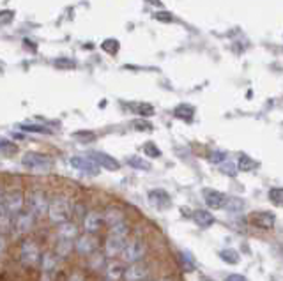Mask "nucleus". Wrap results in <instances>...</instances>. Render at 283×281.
Instances as JSON below:
<instances>
[{
    "mask_svg": "<svg viewBox=\"0 0 283 281\" xmlns=\"http://www.w3.org/2000/svg\"><path fill=\"white\" fill-rule=\"evenodd\" d=\"M46 214H48V218H50V221H53L57 224L66 223L71 216V203L67 202V198H64V196H57V198H53L50 203H48Z\"/></svg>",
    "mask_w": 283,
    "mask_h": 281,
    "instance_id": "1",
    "label": "nucleus"
},
{
    "mask_svg": "<svg viewBox=\"0 0 283 281\" xmlns=\"http://www.w3.org/2000/svg\"><path fill=\"white\" fill-rule=\"evenodd\" d=\"M22 164L27 170L34 172V174H46L53 166L51 159L45 154H39V152H27V154H23Z\"/></svg>",
    "mask_w": 283,
    "mask_h": 281,
    "instance_id": "2",
    "label": "nucleus"
},
{
    "mask_svg": "<svg viewBox=\"0 0 283 281\" xmlns=\"http://www.w3.org/2000/svg\"><path fill=\"white\" fill-rule=\"evenodd\" d=\"M121 255L126 264H138L143 256H145V244H143L140 239L129 240V242L124 244Z\"/></svg>",
    "mask_w": 283,
    "mask_h": 281,
    "instance_id": "3",
    "label": "nucleus"
},
{
    "mask_svg": "<svg viewBox=\"0 0 283 281\" xmlns=\"http://www.w3.org/2000/svg\"><path fill=\"white\" fill-rule=\"evenodd\" d=\"M27 207L32 216H45L48 212V198L43 191H32L27 196Z\"/></svg>",
    "mask_w": 283,
    "mask_h": 281,
    "instance_id": "4",
    "label": "nucleus"
},
{
    "mask_svg": "<svg viewBox=\"0 0 283 281\" xmlns=\"http://www.w3.org/2000/svg\"><path fill=\"white\" fill-rule=\"evenodd\" d=\"M2 202L9 214H20V211L23 209V203H25V196L20 190H11L4 195Z\"/></svg>",
    "mask_w": 283,
    "mask_h": 281,
    "instance_id": "5",
    "label": "nucleus"
},
{
    "mask_svg": "<svg viewBox=\"0 0 283 281\" xmlns=\"http://www.w3.org/2000/svg\"><path fill=\"white\" fill-rule=\"evenodd\" d=\"M69 164L74 170L82 172V174H89V175H98L99 174V166L94 163L92 158H83V156H73L69 159Z\"/></svg>",
    "mask_w": 283,
    "mask_h": 281,
    "instance_id": "6",
    "label": "nucleus"
},
{
    "mask_svg": "<svg viewBox=\"0 0 283 281\" xmlns=\"http://www.w3.org/2000/svg\"><path fill=\"white\" fill-rule=\"evenodd\" d=\"M20 256H22V262L25 266H35L39 260V248L34 240H25L22 244V250H20Z\"/></svg>",
    "mask_w": 283,
    "mask_h": 281,
    "instance_id": "7",
    "label": "nucleus"
},
{
    "mask_svg": "<svg viewBox=\"0 0 283 281\" xmlns=\"http://www.w3.org/2000/svg\"><path fill=\"white\" fill-rule=\"evenodd\" d=\"M34 227V216L30 214L29 211L23 212V214H16V219H14V232L18 235H23V234H29Z\"/></svg>",
    "mask_w": 283,
    "mask_h": 281,
    "instance_id": "8",
    "label": "nucleus"
},
{
    "mask_svg": "<svg viewBox=\"0 0 283 281\" xmlns=\"http://www.w3.org/2000/svg\"><path fill=\"white\" fill-rule=\"evenodd\" d=\"M250 221H252L257 228H262V230H271V228L274 227L276 218H274L273 212H255V214H252V218H250Z\"/></svg>",
    "mask_w": 283,
    "mask_h": 281,
    "instance_id": "9",
    "label": "nucleus"
},
{
    "mask_svg": "<svg viewBox=\"0 0 283 281\" xmlns=\"http://www.w3.org/2000/svg\"><path fill=\"white\" fill-rule=\"evenodd\" d=\"M204 202L205 205L213 211H218V209H223L227 202V196L220 191H214V190H205L204 191Z\"/></svg>",
    "mask_w": 283,
    "mask_h": 281,
    "instance_id": "10",
    "label": "nucleus"
},
{
    "mask_svg": "<svg viewBox=\"0 0 283 281\" xmlns=\"http://www.w3.org/2000/svg\"><path fill=\"white\" fill-rule=\"evenodd\" d=\"M147 274H149V271H147L145 266H142V264H129V267L124 271V278L126 281H143L147 278Z\"/></svg>",
    "mask_w": 283,
    "mask_h": 281,
    "instance_id": "11",
    "label": "nucleus"
},
{
    "mask_svg": "<svg viewBox=\"0 0 283 281\" xmlns=\"http://www.w3.org/2000/svg\"><path fill=\"white\" fill-rule=\"evenodd\" d=\"M74 248H77L80 255H90V253L96 250V239L90 234H83L77 239Z\"/></svg>",
    "mask_w": 283,
    "mask_h": 281,
    "instance_id": "12",
    "label": "nucleus"
},
{
    "mask_svg": "<svg viewBox=\"0 0 283 281\" xmlns=\"http://www.w3.org/2000/svg\"><path fill=\"white\" fill-rule=\"evenodd\" d=\"M92 159H94V163L98 164V166H101V168H105V170H119V161L115 158H111L110 154H105V152H94L92 154Z\"/></svg>",
    "mask_w": 283,
    "mask_h": 281,
    "instance_id": "13",
    "label": "nucleus"
},
{
    "mask_svg": "<svg viewBox=\"0 0 283 281\" xmlns=\"http://www.w3.org/2000/svg\"><path fill=\"white\" fill-rule=\"evenodd\" d=\"M103 224V218L99 212H89V214L85 216V219H83V228H85V234H96V232L101 228Z\"/></svg>",
    "mask_w": 283,
    "mask_h": 281,
    "instance_id": "14",
    "label": "nucleus"
},
{
    "mask_svg": "<svg viewBox=\"0 0 283 281\" xmlns=\"http://www.w3.org/2000/svg\"><path fill=\"white\" fill-rule=\"evenodd\" d=\"M124 244H126V240L121 239V237L108 235V239H106V242H105V253H106V256H110V258L117 256L119 253L122 251Z\"/></svg>",
    "mask_w": 283,
    "mask_h": 281,
    "instance_id": "15",
    "label": "nucleus"
},
{
    "mask_svg": "<svg viewBox=\"0 0 283 281\" xmlns=\"http://www.w3.org/2000/svg\"><path fill=\"white\" fill-rule=\"evenodd\" d=\"M193 219H195V223H197L200 228H207V227H211V224L214 223V216L211 214L209 211H204V209H200V211H195Z\"/></svg>",
    "mask_w": 283,
    "mask_h": 281,
    "instance_id": "16",
    "label": "nucleus"
},
{
    "mask_svg": "<svg viewBox=\"0 0 283 281\" xmlns=\"http://www.w3.org/2000/svg\"><path fill=\"white\" fill-rule=\"evenodd\" d=\"M57 234L61 239H66V240H73L74 237L78 235V228L74 223H62L61 227L57 228Z\"/></svg>",
    "mask_w": 283,
    "mask_h": 281,
    "instance_id": "17",
    "label": "nucleus"
},
{
    "mask_svg": "<svg viewBox=\"0 0 283 281\" xmlns=\"http://www.w3.org/2000/svg\"><path fill=\"white\" fill-rule=\"evenodd\" d=\"M103 221H106V223L110 224V227H114V224L124 221V214H122L121 209L110 207V209H106V211H105V216H103Z\"/></svg>",
    "mask_w": 283,
    "mask_h": 281,
    "instance_id": "18",
    "label": "nucleus"
},
{
    "mask_svg": "<svg viewBox=\"0 0 283 281\" xmlns=\"http://www.w3.org/2000/svg\"><path fill=\"white\" fill-rule=\"evenodd\" d=\"M149 200L154 207H166L168 205V195H166L163 190H156V191H150L149 193Z\"/></svg>",
    "mask_w": 283,
    "mask_h": 281,
    "instance_id": "19",
    "label": "nucleus"
},
{
    "mask_svg": "<svg viewBox=\"0 0 283 281\" xmlns=\"http://www.w3.org/2000/svg\"><path fill=\"white\" fill-rule=\"evenodd\" d=\"M122 274H124V267H122V264L110 262L108 266H106V276H108L111 281H117Z\"/></svg>",
    "mask_w": 283,
    "mask_h": 281,
    "instance_id": "20",
    "label": "nucleus"
},
{
    "mask_svg": "<svg viewBox=\"0 0 283 281\" xmlns=\"http://www.w3.org/2000/svg\"><path fill=\"white\" fill-rule=\"evenodd\" d=\"M223 209H225L227 212H230V214H237V212H241L242 209H244V202H242L241 198H227Z\"/></svg>",
    "mask_w": 283,
    "mask_h": 281,
    "instance_id": "21",
    "label": "nucleus"
},
{
    "mask_svg": "<svg viewBox=\"0 0 283 281\" xmlns=\"http://www.w3.org/2000/svg\"><path fill=\"white\" fill-rule=\"evenodd\" d=\"M57 264H59L57 256L46 253V255L43 256V272H45V274H50V272H53L55 269H57Z\"/></svg>",
    "mask_w": 283,
    "mask_h": 281,
    "instance_id": "22",
    "label": "nucleus"
},
{
    "mask_svg": "<svg viewBox=\"0 0 283 281\" xmlns=\"http://www.w3.org/2000/svg\"><path fill=\"white\" fill-rule=\"evenodd\" d=\"M193 114H195V110L190 106V104H179V106L174 110L175 117L184 119V120H191V119H193Z\"/></svg>",
    "mask_w": 283,
    "mask_h": 281,
    "instance_id": "23",
    "label": "nucleus"
},
{
    "mask_svg": "<svg viewBox=\"0 0 283 281\" xmlns=\"http://www.w3.org/2000/svg\"><path fill=\"white\" fill-rule=\"evenodd\" d=\"M127 234H129V227H127L124 221L114 224V227H110V235H114V237H121V239H126Z\"/></svg>",
    "mask_w": 283,
    "mask_h": 281,
    "instance_id": "24",
    "label": "nucleus"
},
{
    "mask_svg": "<svg viewBox=\"0 0 283 281\" xmlns=\"http://www.w3.org/2000/svg\"><path fill=\"white\" fill-rule=\"evenodd\" d=\"M239 168H241V172H252L253 168H257V163H255L250 156L242 154L241 158H239Z\"/></svg>",
    "mask_w": 283,
    "mask_h": 281,
    "instance_id": "25",
    "label": "nucleus"
},
{
    "mask_svg": "<svg viewBox=\"0 0 283 281\" xmlns=\"http://www.w3.org/2000/svg\"><path fill=\"white\" fill-rule=\"evenodd\" d=\"M127 164L133 168H140V170H149L150 168V163L145 161L143 158H138V156H131V158L127 159Z\"/></svg>",
    "mask_w": 283,
    "mask_h": 281,
    "instance_id": "26",
    "label": "nucleus"
},
{
    "mask_svg": "<svg viewBox=\"0 0 283 281\" xmlns=\"http://www.w3.org/2000/svg\"><path fill=\"white\" fill-rule=\"evenodd\" d=\"M73 250V242L71 240H66V239H61V242L57 244V255L59 256H67Z\"/></svg>",
    "mask_w": 283,
    "mask_h": 281,
    "instance_id": "27",
    "label": "nucleus"
},
{
    "mask_svg": "<svg viewBox=\"0 0 283 281\" xmlns=\"http://www.w3.org/2000/svg\"><path fill=\"white\" fill-rule=\"evenodd\" d=\"M220 256H221L223 262H227V264H237L239 262V253L234 251V250H223L220 253Z\"/></svg>",
    "mask_w": 283,
    "mask_h": 281,
    "instance_id": "28",
    "label": "nucleus"
},
{
    "mask_svg": "<svg viewBox=\"0 0 283 281\" xmlns=\"http://www.w3.org/2000/svg\"><path fill=\"white\" fill-rule=\"evenodd\" d=\"M11 223V214L7 212L6 205H4V202H0V228L2 230H6L7 227H9Z\"/></svg>",
    "mask_w": 283,
    "mask_h": 281,
    "instance_id": "29",
    "label": "nucleus"
},
{
    "mask_svg": "<svg viewBox=\"0 0 283 281\" xmlns=\"http://www.w3.org/2000/svg\"><path fill=\"white\" fill-rule=\"evenodd\" d=\"M53 66L55 67H59V69H74L77 67V64H74V60H71V59H57L53 62Z\"/></svg>",
    "mask_w": 283,
    "mask_h": 281,
    "instance_id": "30",
    "label": "nucleus"
},
{
    "mask_svg": "<svg viewBox=\"0 0 283 281\" xmlns=\"http://www.w3.org/2000/svg\"><path fill=\"white\" fill-rule=\"evenodd\" d=\"M143 154H145L147 158H158V156L161 154V151H159L153 142H147L145 145H143Z\"/></svg>",
    "mask_w": 283,
    "mask_h": 281,
    "instance_id": "31",
    "label": "nucleus"
},
{
    "mask_svg": "<svg viewBox=\"0 0 283 281\" xmlns=\"http://www.w3.org/2000/svg\"><path fill=\"white\" fill-rule=\"evenodd\" d=\"M101 48L106 51V53L115 55L119 51V41H115V39H106V41L101 45Z\"/></svg>",
    "mask_w": 283,
    "mask_h": 281,
    "instance_id": "32",
    "label": "nucleus"
},
{
    "mask_svg": "<svg viewBox=\"0 0 283 281\" xmlns=\"http://www.w3.org/2000/svg\"><path fill=\"white\" fill-rule=\"evenodd\" d=\"M23 131H29V133H51L48 127L45 126H37V124H23L22 126Z\"/></svg>",
    "mask_w": 283,
    "mask_h": 281,
    "instance_id": "33",
    "label": "nucleus"
},
{
    "mask_svg": "<svg viewBox=\"0 0 283 281\" xmlns=\"http://www.w3.org/2000/svg\"><path fill=\"white\" fill-rule=\"evenodd\" d=\"M131 126H133L137 131H150V129H153V124L147 122V120H143V119L133 120V122H131Z\"/></svg>",
    "mask_w": 283,
    "mask_h": 281,
    "instance_id": "34",
    "label": "nucleus"
},
{
    "mask_svg": "<svg viewBox=\"0 0 283 281\" xmlns=\"http://www.w3.org/2000/svg\"><path fill=\"white\" fill-rule=\"evenodd\" d=\"M137 114L142 115V117H150V115H154V108L150 106V104H147V103L138 104V106H137Z\"/></svg>",
    "mask_w": 283,
    "mask_h": 281,
    "instance_id": "35",
    "label": "nucleus"
},
{
    "mask_svg": "<svg viewBox=\"0 0 283 281\" xmlns=\"http://www.w3.org/2000/svg\"><path fill=\"white\" fill-rule=\"evenodd\" d=\"M14 20V13L13 11H0V23L2 25H7V23H11Z\"/></svg>",
    "mask_w": 283,
    "mask_h": 281,
    "instance_id": "36",
    "label": "nucleus"
},
{
    "mask_svg": "<svg viewBox=\"0 0 283 281\" xmlns=\"http://www.w3.org/2000/svg\"><path fill=\"white\" fill-rule=\"evenodd\" d=\"M154 20L168 23V22H172V20H174V16H172V13H168V11H159V13L154 14Z\"/></svg>",
    "mask_w": 283,
    "mask_h": 281,
    "instance_id": "37",
    "label": "nucleus"
},
{
    "mask_svg": "<svg viewBox=\"0 0 283 281\" xmlns=\"http://www.w3.org/2000/svg\"><path fill=\"white\" fill-rule=\"evenodd\" d=\"M269 198L273 200L276 205H280V203H281V190H280V188H274V190H271L269 191Z\"/></svg>",
    "mask_w": 283,
    "mask_h": 281,
    "instance_id": "38",
    "label": "nucleus"
},
{
    "mask_svg": "<svg viewBox=\"0 0 283 281\" xmlns=\"http://www.w3.org/2000/svg\"><path fill=\"white\" fill-rule=\"evenodd\" d=\"M221 170H223V174H227V175H236V164L234 163H223Z\"/></svg>",
    "mask_w": 283,
    "mask_h": 281,
    "instance_id": "39",
    "label": "nucleus"
},
{
    "mask_svg": "<svg viewBox=\"0 0 283 281\" xmlns=\"http://www.w3.org/2000/svg\"><path fill=\"white\" fill-rule=\"evenodd\" d=\"M74 138H82L83 142H90V140L96 138L94 133H87V131H78V133H74Z\"/></svg>",
    "mask_w": 283,
    "mask_h": 281,
    "instance_id": "40",
    "label": "nucleus"
},
{
    "mask_svg": "<svg viewBox=\"0 0 283 281\" xmlns=\"http://www.w3.org/2000/svg\"><path fill=\"white\" fill-rule=\"evenodd\" d=\"M225 281H248L244 278V276H241V274H230V276H227Z\"/></svg>",
    "mask_w": 283,
    "mask_h": 281,
    "instance_id": "41",
    "label": "nucleus"
},
{
    "mask_svg": "<svg viewBox=\"0 0 283 281\" xmlns=\"http://www.w3.org/2000/svg\"><path fill=\"white\" fill-rule=\"evenodd\" d=\"M4 250H6V239H4V237L0 235V256H2Z\"/></svg>",
    "mask_w": 283,
    "mask_h": 281,
    "instance_id": "42",
    "label": "nucleus"
},
{
    "mask_svg": "<svg viewBox=\"0 0 283 281\" xmlns=\"http://www.w3.org/2000/svg\"><path fill=\"white\" fill-rule=\"evenodd\" d=\"M69 281H83V276L82 274H73L69 278Z\"/></svg>",
    "mask_w": 283,
    "mask_h": 281,
    "instance_id": "43",
    "label": "nucleus"
},
{
    "mask_svg": "<svg viewBox=\"0 0 283 281\" xmlns=\"http://www.w3.org/2000/svg\"><path fill=\"white\" fill-rule=\"evenodd\" d=\"M149 4H153V6H161V0H147Z\"/></svg>",
    "mask_w": 283,
    "mask_h": 281,
    "instance_id": "44",
    "label": "nucleus"
},
{
    "mask_svg": "<svg viewBox=\"0 0 283 281\" xmlns=\"http://www.w3.org/2000/svg\"><path fill=\"white\" fill-rule=\"evenodd\" d=\"M25 46H27V48H32V50H35L34 43H29V39H25Z\"/></svg>",
    "mask_w": 283,
    "mask_h": 281,
    "instance_id": "45",
    "label": "nucleus"
},
{
    "mask_svg": "<svg viewBox=\"0 0 283 281\" xmlns=\"http://www.w3.org/2000/svg\"><path fill=\"white\" fill-rule=\"evenodd\" d=\"M2 200H4V191L0 190V202H2Z\"/></svg>",
    "mask_w": 283,
    "mask_h": 281,
    "instance_id": "46",
    "label": "nucleus"
},
{
    "mask_svg": "<svg viewBox=\"0 0 283 281\" xmlns=\"http://www.w3.org/2000/svg\"><path fill=\"white\" fill-rule=\"evenodd\" d=\"M158 281H172V279H166V278H163V279H158Z\"/></svg>",
    "mask_w": 283,
    "mask_h": 281,
    "instance_id": "47",
    "label": "nucleus"
}]
</instances>
